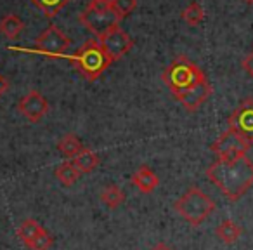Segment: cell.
<instances>
[{
    "label": "cell",
    "instance_id": "18",
    "mask_svg": "<svg viewBox=\"0 0 253 250\" xmlns=\"http://www.w3.org/2000/svg\"><path fill=\"white\" fill-rule=\"evenodd\" d=\"M23 28H25V25L16 14H5L4 18L0 19V33H4L9 40L18 39L21 35Z\"/></svg>",
    "mask_w": 253,
    "mask_h": 250
},
{
    "label": "cell",
    "instance_id": "26",
    "mask_svg": "<svg viewBox=\"0 0 253 250\" xmlns=\"http://www.w3.org/2000/svg\"><path fill=\"white\" fill-rule=\"evenodd\" d=\"M149 250H173L172 247H169L167 243H156L155 247H151Z\"/></svg>",
    "mask_w": 253,
    "mask_h": 250
},
{
    "label": "cell",
    "instance_id": "22",
    "mask_svg": "<svg viewBox=\"0 0 253 250\" xmlns=\"http://www.w3.org/2000/svg\"><path fill=\"white\" fill-rule=\"evenodd\" d=\"M111 7L116 12V16L123 19L137 7V0H111Z\"/></svg>",
    "mask_w": 253,
    "mask_h": 250
},
{
    "label": "cell",
    "instance_id": "10",
    "mask_svg": "<svg viewBox=\"0 0 253 250\" xmlns=\"http://www.w3.org/2000/svg\"><path fill=\"white\" fill-rule=\"evenodd\" d=\"M18 109L28 122L39 123L49 111V102L40 91H30L19 99Z\"/></svg>",
    "mask_w": 253,
    "mask_h": 250
},
{
    "label": "cell",
    "instance_id": "11",
    "mask_svg": "<svg viewBox=\"0 0 253 250\" xmlns=\"http://www.w3.org/2000/svg\"><path fill=\"white\" fill-rule=\"evenodd\" d=\"M211 92H213V89H211V85L208 84V80H203L201 84L194 85V87L189 89V91L177 94L175 99L189 113H194L200 106H203L205 102L208 101V98L211 96Z\"/></svg>",
    "mask_w": 253,
    "mask_h": 250
},
{
    "label": "cell",
    "instance_id": "4",
    "mask_svg": "<svg viewBox=\"0 0 253 250\" xmlns=\"http://www.w3.org/2000/svg\"><path fill=\"white\" fill-rule=\"evenodd\" d=\"M215 201L205 193L203 190H200L198 186H193L173 203L175 212L184 217L191 226H200L201 222H205L215 210Z\"/></svg>",
    "mask_w": 253,
    "mask_h": 250
},
{
    "label": "cell",
    "instance_id": "19",
    "mask_svg": "<svg viewBox=\"0 0 253 250\" xmlns=\"http://www.w3.org/2000/svg\"><path fill=\"white\" fill-rule=\"evenodd\" d=\"M101 201L108 208H118L120 205L125 201V193L120 186L116 184H109L101 191Z\"/></svg>",
    "mask_w": 253,
    "mask_h": 250
},
{
    "label": "cell",
    "instance_id": "25",
    "mask_svg": "<svg viewBox=\"0 0 253 250\" xmlns=\"http://www.w3.org/2000/svg\"><path fill=\"white\" fill-rule=\"evenodd\" d=\"M7 87H9L7 80H5V78L0 75V98H2V94H4L5 91H7Z\"/></svg>",
    "mask_w": 253,
    "mask_h": 250
},
{
    "label": "cell",
    "instance_id": "7",
    "mask_svg": "<svg viewBox=\"0 0 253 250\" xmlns=\"http://www.w3.org/2000/svg\"><path fill=\"white\" fill-rule=\"evenodd\" d=\"M97 40L102 49H104V52L111 57V61L122 59V57L130 52V49L134 47V40L130 39V35H128L125 30L120 28V25L113 26L111 30H108V32Z\"/></svg>",
    "mask_w": 253,
    "mask_h": 250
},
{
    "label": "cell",
    "instance_id": "27",
    "mask_svg": "<svg viewBox=\"0 0 253 250\" xmlns=\"http://www.w3.org/2000/svg\"><path fill=\"white\" fill-rule=\"evenodd\" d=\"M246 4H253V0H245Z\"/></svg>",
    "mask_w": 253,
    "mask_h": 250
},
{
    "label": "cell",
    "instance_id": "3",
    "mask_svg": "<svg viewBox=\"0 0 253 250\" xmlns=\"http://www.w3.org/2000/svg\"><path fill=\"white\" fill-rule=\"evenodd\" d=\"M77 71L88 82H94L108 70L113 63L111 57L104 52L99 40H87L77 52L71 56Z\"/></svg>",
    "mask_w": 253,
    "mask_h": 250
},
{
    "label": "cell",
    "instance_id": "13",
    "mask_svg": "<svg viewBox=\"0 0 253 250\" xmlns=\"http://www.w3.org/2000/svg\"><path fill=\"white\" fill-rule=\"evenodd\" d=\"M215 235H217V238L220 240V242H224L225 245H232V243L238 242L239 236L243 235V228L236 224L234 221H231V219H225V221H222L220 224L215 228Z\"/></svg>",
    "mask_w": 253,
    "mask_h": 250
},
{
    "label": "cell",
    "instance_id": "2",
    "mask_svg": "<svg viewBox=\"0 0 253 250\" xmlns=\"http://www.w3.org/2000/svg\"><path fill=\"white\" fill-rule=\"evenodd\" d=\"M162 80L170 89V92L177 96L201 84L203 80H207V77L196 63L187 59L186 56H179L163 70Z\"/></svg>",
    "mask_w": 253,
    "mask_h": 250
},
{
    "label": "cell",
    "instance_id": "15",
    "mask_svg": "<svg viewBox=\"0 0 253 250\" xmlns=\"http://www.w3.org/2000/svg\"><path fill=\"white\" fill-rule=\"evenodd\" d=\"M54 176L61 181V184H63V186L70 188L78 181V177H80V170L75 167L73 160H66V162H63L61 165L56 167V170H54Z\"/></svg>",
    "mask_w": 253,
    "mask_h": 250
},
{
    "label": "cell",
    "instance_id": "12",
    "mask_svg": "<svg viewBox=\"0 0 253 250\" xmlns=\"http://www.w3.org/2000/svg\"><path fill=\"white\" fill-rule=\"evenodd\" d=\"M132 184H134L139 191H142V193H151V191H155L156 188H158L160 177L156 176L149 167L142 165V167H139L134 172V176H132Z\"/></svg>",
    "mask_w": 253,
    "mask_h": 250
},
{
    "label": "cell",
    "instance_id": "24",
    "mask_svg": "<svg viewBox=\"0 0 253 250\" xmlns=\"http://www.w3.org/2000/svg\"><path fill=\"white\" fill-rule=\"evenodd\" d=\"M241 66H243V70H245L246 73H248L250 77L253 78V50H252L250 54H246L245 57H243Z\"/></svg>",
    "mask_w": 253,
    "mask_h": 250
},
{
    "label": "cell",
    "instance_id": "5",
    "mask_svg": "<svg viewBox=\"0 0 253 250\" xmlns=\"http://www.w3.org/2000/svg\"><path fill=\"white\" fill-rule=\"evenodd\" d=\"M78 21L97 39H101L108 30L120 25L122 19L111 7V0H90L85 11L78 16Z\"/></svg>",
    "mask_w": 253,
    "mask_h": 250
},
{
    "label": "cell",
    "instance_id": "9",
    "mask_svg": "<svg viewBox=\"0 0 253 250\" xmlns=\"http://www.w3.org/2000/svg\"><path fill=\"white\" fill-rule=\"evenodd\" d=\"M71 44V39L68 35H64L57 26L50 25L49 28H45V32L40 37H37L35 40V50L42 52L45 56H61L68 50Z\"/></svg>",
    "mask_w": 253,
    "mask_h": 250
},
{
    "label": "cell",
    "instance_id": "21",
    "mask_svg": "<svg viewBox=\"0 0 253 250\" xmlns=\"http://www.w3.org/2000/svg\"><path fill=\"white\" fill-rule=\"evenodd\" d=\"M182 19L189 26L201 25L203 19H205V11H203V7H201V4H198V2H191V4L182 11Z\"/></svg>",
    "mask_w": 253,
    "mask_h": 250
},
{
    "label": "cell",
    "instance_id": "8",
    "mask_svg": "<svg viewBox=\"0 0 253 250\" xmlns=\"http://www.w3.org/2000/svg\"><path fill=\"white\" fill-rule=\"evenodd\" d=\"M229 129L238 132L250 145H253V98L243 99L227 120Z\"/></svg>",
    "mask_w": 253,
    "mask_h": 250
},
{
    "label": "cell",
    "instance_id": "1",
    "mask_svg": "<svg viewBox=\"0 0 253 250\" xmlns=\"http://www.w3.org/2000/svg\"><path fill=\"white\" fill-rule=\"evenodd\" d=\"M207 177L229 201H238L253 186V162L248 156L238 160H215L207 167Z\"/></svg>",
    "mask_w": 253,
    "mask_h": 250
},
{
    "label": "cell",
    "instance_id": "20",
    "mask_svg": "<svg viewBox=\"0 0 253 250\" xmlns=\"http://www.w3.org/2000/svg\"><path fill=\"white\" fill-rule=\"evenodd\" d=\"M37 9L43 12L47 18H54L56 14H59V11L68 5L71 0H30Z\"/></svg>",
    "mask_w": 253,
    "mask_h": 250
},
{
    "label": "cell",
    "instance_id": "6",
    "mask_svg": "<svg viewBox=\"0 0 253 250\" xmlns=\"http://www.w3.org/2000/svg\"><path fill=\"white\" fill-rule=\"evenodd\" d=\"M250 148H252V145L232 129H227L225 132H222L210 146V150L220 160H238L241 156H246Z\"/></svg>",
    "mask_w": 253,
    "mask_h": 250
},
{
    "label": "cell",
    "instance_id": "14",
    "mask_svg": "<svg viewBox=\"0 0 253 250\" xmlns=\"http://www.w3.org/2000/svg\"><path fill=\"white\" fill-rule=\"evenodd\" d=\"M73 163H75V167H77V169L80 170V174H90V172H94V170L97 169V165H99V156L95 155V153L92 151V150L84 148L73 158Z\"/></svg>",
    "mask_w": 253,
    "mask_h": 250
},
{
    "label": "cell",
    "instance_id": "23",
    "mask_svg": "<svg viewBox=\"0 0 253 250\" xmlns=\"http://www.w3.org/2000/svg\"><path fill=\"white\" fill-rule=\"evenodd\" d=\"M52 236H50V233L47 231V229H43L42 233H40L39 236H37L35 240H33L32 243H30V249L32 250H49L50 247H52Z\"/></svg>",
    "mask_w": 253,
    "mask_h": 250
},
{
    "label": "cell",
    "instance_id": "16",
    "mask_svg": "<svg viewBox=\"0 0 253 250\" xmlns=\"http://www.w3.org/2000/svg\"><path fill=\"white\" fill-rule=\"evenodd\" d=\"M82 150H84V145H82V141L78 139V136H75V134L63 136V139L57 143V151L66 160H73Z\"/></svg>",
    "mask_w": 253,
    "mask_h": 250
},
{
    "label": "cell",
    "instance_id": "17",
    "mask_svg": "<svg viewBox=\"0 0 253 250\" xmlns=\"http://www.w3.org/2000/svg\"><path fill=\"white\" fill-rule=\"evenodd\" d=\"M42 231H43V228L40 226V222L37 221V219H33V217H28V219H25L21 224H19L18 236H19V240H21V242L28 247L30 243H32Z\"/></svg>",
    "mask_w": 253,
    "mask_h": 250
}]
</instances>
